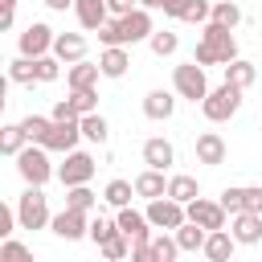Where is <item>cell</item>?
Returning a JSON list of instances; mask_svg holds the SVG:
<instances>
[{
    "instance_id": "cell-1",
    "label": "cell",
    "mask_w": 262,
    "mask_h": 262,
    "mask_svg": "<svg viewBox=\"0 0 262 262\" xmlns=\"http://www.w3.org/2000/svg\"><path fill=\"white\" fill-rule=\"evenodd\" d=\"M201 66H229L237 57V41H233V29L209 20L201 29V41H196V53H192Z\"/></svg>"
},
{
    "instance_id": "cell-2",
    "label": "cell",
    "mask_w": 262,
    "mask_h": 262,
    "mask_svg": "<svg viewBox=\"0 0 262 262\" xmlns=\"http://www.w3.org/2000/svg\"><path fill=\"white\" fill-rule=\"evenodd\" d=\"M16 172H20V180L25 184H49V176H53V164H49V147L45 143H25L16 156Z\"/></svg>"
},
{
    "instance_id": "cell-3",
    "label": "cell",
    "mask_w": 262,
    "mask_h": 262,
    "mask_svg": "<svg viewBox=\"0 0 262 262\" xmlns=\"http://www.w3.org/2000/svg\"><path fill=\"white\" fill-rule=\"evenodd\" d=\"M172 90H176L180 98H188V102H205V94H209L205 66H201L196 57L184 61V66H176V70H172Z\"/></svg>"
},
{
    "instance_id": "cell-4",
    "label": "cell",
    "mask_w": 262,
    "mask_h": 262,
    "mask_svg": "<svg viewBox=\"0 0 262 262\" xmlns=\"http://www.w3.org/2000/svg\"><path fill=\"white\" fill-rule=\"evenodd\" d=\"M237 106H242V86H233V82H221V86L209 90L205 102H201V111H205L209 123H225V119H233Z\"/></svg>"
},
{
    "instance_id": "cell-5",
    "label": "cell",
    "mask_w": 262,
    "mask_h": 262,
    "mask_svg": "<svg viewBox=\"0 0 262 262\" xmlns=\"http://www.w3.org/2000/svg\"><path fill=\"white\" fill-rule=\"evenodd\" d=\"M16 217H20V229H45L53 217H49V201L41 192V184H29L16 201Z\"/></svg>"
},
{
    "instance_id": "cell-6",
    "label": "cell",
    "mask_w": 262,
    "mask_h": 262,
    "mask_svg": "<svg viewBox=\"0 0 262 262\" xmlns=\"http://www.w3.org/2000/svg\"><path fill=\"white\" fill-rule=\"evenodd\" d=\"M143 213H147V221H151L156 229H168V233H172V229H180V225L188 221V209H184L176 196H168V192H164V196H156V201H147V209H143Z\"/></svg>"
},
{
    "instance_id": "cell-7",
    "label": "cell",
    "mask_w": 262,
    "mask_h": 262,
    "mask_svg": "<svg viewBox=\"0 0 262 262\" xmlns=\"http://www.w3.org/2000/svg\"><path fill=\"white\" fill-rule=\"evenodd\" d=\"M94 172H98L94 156L74 147V151H66V164L57 168V180H61L66 188H74V184H90V180H94Z\"/></svg>"
},
{
    "instance_id": "cell-8",
    "label": "cell",
    "mask_w": 262,
    "mask_h": 262,
    "mask_svg": "<svg viewBox=\"0 0 262 262\" xmlns=\"http://www.w3.org/2000/svg\"><path fill=\"white\" fill-rule=\"evenodd\" d=\"M49 229L61 237V242H78V237H90V213L86 209H61V213H53V221H49Z\"/></svg>"
},
{
    "instance_id": "cell-9",
    "label": "cell",
    "mask_w": 262,
    "mask_h": 262,
    "mask_svg": "<svg viewBox=\"0 0 262 262\" xmlns=\"http://www.w3.org/2000/svg\"><path fill=\"white\" fill-rule=\"evenodd\" d=\"M53 41H57V33H53L49 25L33 20V25H25V33H20V53H25V57H45V53H53Z\"/></svg>"
},
{
    "instance_id": "cell-10",
    "label": "cell",
    "mask_w": 262,
    "mask_h": 262,
    "mask_svg": "<svg viewBox=\"0 0 262 262\" xmlns=\"http://www.w3.org/2000/svg\"><path fill=\"white\" fill-rule=\"evenodd\" d=\"M82 139V119H53L49 135H45V147L49 151H74Z\"/></svg>"
},
{
    "instance_id": "cell-11",
    "label": "cell",
    "mask_w": 262,
    "mask_h": 262,
    "mask_svg": "<svg viewBox=\"0 0 262 262\" xmlns=\"http://www.w3.org/2000/svg\"><path fill=\"white\" fill-rule=\"evenodd\" d=\"M188 209V221H196V225H205V229H225V205L221 201H205V196H196V201H188L184 205Z\"/></svg>"
},
{
    "instance_id": "cell-12",
    "label": "cell",
    "mask_w": 262,
    "mask_h": 262,
    "mask_svg": "<svg viewBox=\"0 0 262 262\" xmlns=\"http://www.w3.org/2000/svg\"><path fill=\"white\" fill-rule=\"evenodd\" d=\"M119 20H123V37H127V45L147 41V37L156 33V25H151V8H143V4H135L131 12H123Z\"/></svg>"
},
{
    "instance_id": "cell-13",
    "label": "cell",
    "mask_w": 262,
    "mask_h": 262,
    "mask_svg": "<svg viewBox=\"0 0 262 262\" xmlns=\"http://www.w3.org/2000/svg\"><path fill=\"white\" fill-rule=\"evenodd\" d=\"M115 221H119V229H123V233L131 237V246H139V242H151V229H156V225L147 221V213H139V209L123 205Z\"/></svg>"
},
{
    "instance_id": "cell-14",
    "label": "cell",
    "mask_w": 262,
    "mask_h": 262,
    "mask_svg": "<svg viewBox=\"0 0 262 262\" xmlns=\"http://www.w3.org/2000/svg\"><path fill=\"white\" fill-rule=\"evenodd\" d=\"M229 233L237 237V246H258V242H262V213H250V209L233 213Z\"/></svg>"
},
{
    "instance_id": "cell-15",
    "label": "cell",
    "mask_w": 262,
    "mask_h": 262,
    "mask_svg": "<svg viewBox=\"0 0 262 262\" xmlns=\"http://www.w3.org/2000/svg\"><path fill=\"white\" fill-rule=\"evenodd\" d=\"M74 12H78V25H82L86 33H98V29L111 20V16H106V12H111L106 0H74Z\"/></svg>"
},
{
    "instance_id": "cell-16",
    "label": "cell",
    "mask_w": 262,
    "mask_h": 262,
    "mask_svg": "<svg viewBox=\"0 0 262 262\" xmlns=\"http://www.w3.org/2000/svg\"><path fill=\"white\" fill-rule=\"evenodd\" d=\"M225 139L217 135V131H201L196 135V164H209V168H217V164H225Z\"/></svg>"
},
{
    "instance_id": "cell-17",
    "label": "cell",
    "mask_w": 262,
    "mask_h": 262,
    "mask_svg": "<svg viewBox=\"0 0 262 262\" xmlns=\"http://www.w3.org/2000/svg\"><path fill=\"white\" fill-rule=\"evenodd\" d=\"M233 250H237V237L229 233V229H209V237H205V258L209 262H229L233 258Z\"/></svg>"
},
{
    "instance_id": "cell-18",
    "label": "cell",
    "mask_w": 262,
    "mask_h": 262,
    "mask_svg": "<svg viewBox=\"0 0 262 262\" xmlns=\"http://www.w3.org/2000/svg\"><path fill=\"white\" fill-rule=\"evenodd\" d=\"M172 160H176V147H172L164 135H151V139L143 143V164H147V168H160V172H164V168H172Z\"/></svg>"
},
{
    "instance_id": "cell-19",
    "label": "cell",
    "mask_w": 262,
    "mask_h": 262,
    "mask_svg": "<svg viewBox=\"0 0 262 262\" xmlns=\"http://www.w3.org/2000/svg\"><path fill=\"white\" fill-rule=\"evenodd\" d=\"M98 66H102V78H123V74H127V66H131L127 45H106V49L98 53Z\"/></svg>"
},
{
    "instance_id": "cell-20",
    "label": "cell",
    "mask_w": 262,
    "mask_h": 262,
    "mask_svg": "<svg viewBox=\"0 0 262 262\" xmlns=\"http://www.w3.org/2000/svg\"><path fill=\"white\" fill-rule=\"evenodd\" d=\"M98 74H102V66L98 61H74L70 70H66V86L70 90H86V86H98Z\"/></svg>"
},
{
    "instance_id": "cell-21",
    "label": "cell",
    "mask_w": 262,
    "mask_h": 262,
    "mask_svg": "<svg viewBox=\"0 0 262 262\" xmlns=\"http://www.w3.org/2000/svg\"><path fill=\"white\" fill-rule=\"evenodd\" d=\"M53 53H57L66 66H74V61H82V57H86V37H82V33H57Z\"/></svg>"
},
{
    "instance_id": "cell-22",
    "label": "cell",
    "mask_w": 262,
    "mask_h": 262,
    "mask_svg": "<svg viewBox=\"0 0 262 262\" xmlns=\"http://www.w3.org/2000/svg\"><path fill=\"white\" fill-rule=\"evenodd\" d=\"M164 192H168V180H164V172H160V168H147V172H139V176H135V196L156 201V196H164Z\"/></svg>"
},
{
    "instance_id": "cell-23",
    "label": "cell",
    "mask_w": 262,
    "mask_h": 262,
    "mask_svg": "<svg viewBox=\"0 0 262 262\" xmlns=\"http://www.w3.org/2000/svg\"><path fill=\"white\" fill-rule=\"evenodd\" d=\"M172 111H176V98H172L168 90H151V94L143 98V115H147V119H156V123L172 119Z\"/></svg>"
},
{
    "instance_id": "cell-24",
    "label": "cell",
    "mask_w": 262,
    "mask_h": 262,
    "mask_svg": "<svg viewBox=\"0 0 262 262\" xmlns=\"http://www.w3.org/2000/svg\"><path fill=\"white\" fill-rule=\"evenodd\" d=\"M176 233V242H180V250L184 254H196V250H205V237H209V229L205 225H196V221H184L180 229H172Z\"/></svg>"
},
{
    "instance_id": "cell-25",
    "label": "cell",
    "mask_w": 262,
    "mask_h": 262,
    "mask_svg": "<svg viewBox=\"0 0 262 262\" xmlns=\"http://www.w3.org/2000/svg\"><path fill=\"white\" fill-rule=\"evenodd\" d=\"M168 196H176L180 205H188V201H196V196H201V184H196V176H184V172H176V176H168Z\"/></svg>"
},
{
    "instance_id": "cell-26",
    "label": "cell",
    "mask_w": 262,
    "mask_h": 262,
    "mask_svg": "<svg viewBox=\"0 0 262 262\" xmlns=\"http://www.w3.org/2000/svg\"><path fill=\"white\" fill-rule=\"evenodd\" d=\"M254 78H258L254 61H242V57H233V61L225 66V82H233V86H242V90H250V86H254Z\"/></svg>"
},
{
    "instance_id": "cell-27",
    "label": "cell",
    "mask_w": 262,
    "mask_h": 262,
    "mask_svg": "<svg viewBox=\"0 0 262 262\" xmlns=\"http://www.w3.org/2000/svg\"><path fill=\"white\" fill-rule=\"evenodd\" d=\"M180 254H184V250H180L176 233L168 237V229H164V233H156V237H151V258H156V262H176Z\"/></svg>"
},
{
    "instance_id": "cell-28",
    "label": "cell",
    "mask_w": 262,
    "mask_h": 262,
    "mask_svg": "<svg viewBox=\"0 0 262 262\" xmlns=\"http://www.w3.org/2000/svg\"><path fill=\"white\" fill-rule=\"evenodd\" d=\"M25 143H29V135H25L20 123H4V127H0V151H4V156H16Z\"/></svg>"
},
{
    "instance_id": "cell-29",
    "label": "cell",
    "mask_w": 262,
    "mask_h": 262,
    "mask_svg": "<svg viewBox=\"0 0 262 262\" xmlns=\"http://www.w3.org/2000/svg\"><path fill=\"white\" fill-rule=\"evenodd\" d=\"M147 45H151V53H156V57H172V53L180 49V37H176L172 29H156V33L147 37Z\"/></svg>"
},
{
    "instance_id": "cell-30",
    "label": "cell",
    "mask_w": 262,
    "mask_h": 262,
    "mask_svg": "<svg viewBox=\"0 0 262 262\" xmlns=\"http://www.w3.org/2000/svg\"><path fill=\"white\" fill-rule=\"evenodd\" d=\"M8 78H12L16 86H33V82H37V57H25V53H20V57L8 66Z\"/></svg>"
},
{
    "instance_id": "cell-31",
    "label": "cell",
    "mask_w": 262,
    "mask_h": 262,
    "mask_svg": "<svg viewBox=\"0 0 262 262\" xmlns=\"http://www.w3.org/2000/svg\"><path fill=\"white\" fill-rule=\"evenodd\" d=\"M106 135H111V127H106V119H102L98 111L82 115V139H90V143H106Z\"/></svg>"
},
{
    "instance_id": "cell-32",
    "label": "cell",
    "mask_w": 262,
    "mask_h": 262,
    "mask_svg": "<svg viewBox=\"0 0 262 262\" xmlns=\"http://www.w3.org/2000/svg\"><path fill=\"white\" fill-rule=\"evenodd\" d=\"M131 192H135V180H111L102 188V201L115 205V209H123V205H131Z\"/></svg>"
},
{
    "instance_id": "cell-33",
    "label": "cell",
    "mask_w": 262,
    "mask_h": 262,
    "mask_svg": "<svg viewBox=\"0 0 262 262\" xmlns=\"http://www.w3.org/2000/svg\"><path fill=\"white\" fill-rule=\"evenodd\" d=\"M98 250H102V258H106V262H119V258H127V254H131V237H127L123 229H115Z\"/></svg>"
},
{
    "instance_id": "cell-34",
    "label": "cell",
    "mask_w": 262,
    "mask_h": 262,
    "mask_svg": "<svg viewBox=\"0 0 262 262\" xmlns=\"http://www.w3.org/2000/svg\"><path fill=\"white\" fill-rule=\"evenodd\" d=\"M209 20H217V25H225V29H237V25H242V8H237V0H217Z\"/></svg>"
},
{
    "instance_id": "cell-35",
    "label": "cell",
    "mask_w": 262,
    "mask_h": 262,
    "mask_svg": "<svg viewBox=\"0 0 262 262\" xmlns=\"http://www.w3.org/2000/svg\"><path fill=\"white\" fill-rule=\"evenodd\" d=\"M20 127H25L29 143H45V135H49L53 119H45V115H25V119H20Z\"/></svg>"
},
{
    "instance_id": "cell-36",
    "label": "cell",
    "mask_w": 262,
    "mask_h": 262,
    "mask_svg": "<svg viewBox=\"0 0 262 262\" xmlns=\"http://www.w3.org/2000/svg\"><path fill=\"white\" fill-rule=\"evenodd\" d=\"M66 205H70V209H86V213H90V209L98 205V196L90 192V184H74V188H66Z\"/></svg>"
},
{
    "instance_id": "cell-37",
    "label": "cell",
    "mask_w": 262,
    "mask_h": 262,
    "mask_svg": "<svg viewBox=\"0 0 262 262\" xmlns=\"http://www.w3.org/2000/svg\"><path fill=\"white\" fill-rule=\"evenodd\" d=\"M209 16H213V4H209V0H184L180 20H188V25H209Z\"/></svg>"
},
{
    "instance_id": "cell-38",
    "label": "cell",
    "mask_w": 262,
    "mask_h": 262,
    "mask_svg": "<svg viewBox=\"0 0 262 262\" xmlns=\"http://www.w3.org/2000/svg\"><path fill=\"white\" fill-rule=\"evenodd\" d=\"M61 66H66V61H61L57 53H53V57H49V53L37 57V82H57V78H61Z\"/></svg>"
},
{
    "instance_id": "cell-39",
    "label": "cell",
    "mask_w": 262,
    "mask_h": 262,
    "mask_svg": "<svg viewBox=\"0 0 262 262\" xmlns=\"http://www.w3.org/2000/svg\"><path fill=\"white\" fill-rule=\"evenodd\" d=\"M70 102H74L78 115H90V111H98V90H94V86H86V90H70Z\"/></svg>"
},
{
    "instance_id": "cell-40",
    "label": "cell",
    "mask_w": 262,
    "mask_h": 262,
    "mask_svg": "<svg viewBox=\"0 0 262 262\" xmlns=\"http://www.w3.org/2000/svg\"><path fill=\"white\" fill-rule=\"evenodd\" d=\"M98 41H102V45H127V37H123V20H119V16L106 20V25L98 29Z\"/></svg>"
},
{
    "instance_id": "cell-41",
    "label": "cell",
    "mask_w": 262,
    "mask_h": 262,
    "mask_svg": "<svg viewBox=\"0 0 262 262\" xmlns=\"http://www.w3.org/2000/svg\"><path fill=\"white\" fill-rule=\"evenodd\" d=\"M16 258H33V250L12 237H0V262H16Z\"/></svg>"
},
{
    "instance_id": "cell-42",
    "label": "cell",
    "mask_w": 262,
    "mask_h": 262,
    "mask_svg": "<svg viewBox=\"0 0 262 262\" xmlns=\"http://www.w3.org/2000/svg\"><path fill=\"white\" fill-rule=\"evenodd\" d=\"M115 229H119V221H106V217H102V213H98V217H94V221H90V237H94V242H98V246H102V242H106V237H111V233H115Z\"/></svg>"
},
{
    "instance_id": "cell-43",
    "label": "cell",
    "mask_w": 262,
    "mask_h": 262,
    "mask_svg": "<svg viewBox=\"0 0 262 262\" xmlns=\"http://www.w3.org/2000/svg\"><path fill=\"white\" fill-rule=\"evenodd\" d=\"M242 209L262 213V184H246V188H242Z\"/></svg>"
},
{
    "instance_id": "cell-44",
    "label": "cell",
    "mask_w": 262,
    "mask_h": 262,
    "mask_svg": "<svg viewBox=\"0 0 262 262\" xmlns=\"http://www.w3.org/2000/svg\"><path fill=\"white\" fill-rule=\"evenodd\" d=\"M12 16H16V0H0V29H12Z\"/></svg>"
},
{
    "instance_id": "cell-45",
    "label": "cell",
    "mask_w": 262,
    "mask_h": 262,
    "mask_svg": "<svg viewBox=\"0 0 262 262\" xmlns=\"http://www.w3.org/2000/svg\"><path fill=\"white\" fill-rule=\"evenodd\" d=\"M106 4H111V12H119V16H123V12H131L139 0H106Z\"/></svg>"
},
{
    "instance_id": "cell-46",
    "label": "cell",
    "mask_w": 262,
    "mask_h": 262,
    "mask_svg": "<svg viewBox=\"0 0 262 262\" xmlns=\"http://www.w3.org/2000/svg\"><path fill=\"white\" fill-rule=\"evenodd\" d=\"M45 8H53V12H66V8H74V0H41Z\"/></svg>"
},
{
    "instance_id": "cell-47",
    "label": "cell",
    "mask_w": 262,
    "mask_h": 262,
    "mask_svg": "<svg viewBox=\"0 0 262 262\" xmlns=\"http://www.w3.org/2000/svg\"><path fill=\"white\" fill-rule=\"evenodd\" d=\"M139 4H143V8H164L168 0H139Z\"/></svg>"
}]
</instances>
